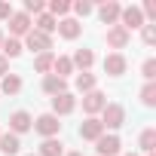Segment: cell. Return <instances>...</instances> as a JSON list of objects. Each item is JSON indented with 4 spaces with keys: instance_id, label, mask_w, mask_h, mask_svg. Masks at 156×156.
I'll use <instances>...</instances> for the list:
<instances>
[{
    "instance_id": "6da1fadb",
    "label": "cell",
    "mask_w": 156,
    "mask_h": 156,
    "mask_svg": "<svg viewBox=\"0 0 156 156\" xmlns=\"http://www.w3.org/2000/svg\"><path fill=\"white\" fill-rule=\"evenodd\" d=\"M122 122H126V107L122 104H107L101 110V126L104 129H119Z\"/></svg>"
},
{
    "instance_id": "7a4b0ae2",
    "label": "cell",
    "mask_w": 156,
    "mask_h": 156,
    "mask_svg": "<svg viewBox=\"0 0 156 156\" xmlns=\"http://www.w3.org/2000/svg\"><path fill=\"white\" fill-rule=\"evenodd\" d=\"M31 129H37L43 138H55L58 132H61V122H58V116L55 113H43V116H37L34 119V126Z\"/></svg>"
},
{
    "instance_id": "3957f363",
    "label": "cell",
    "mask_w": 156,
    "mask_h": 156,
    "mask_svg": "<svg viewBox=\"0 0 156 156\" xmlns=\"http://www.w3.org/2000/svg\"><path fill=\"white\" fill-rule=\"evenodd\" d=\"M119 25H122L126 31L144 28L147 22H144V12H141V6H122V12H119Z\"/></svg>"
},
{
    "instance_id": "277c9868",
    "label": "cell",
    "mask_w": 156,
    "mask_h": 156,
    "mask_svg": "<svg viewBox=\"0 0 156 156\" xmlns=\"http://www.w3.org/2000/svg\"><path fill=\"white\" fill-rule=\"evenodd\" d=\"M25 46H28L31 52H37V55H40V52H52V37H46V34H40V31L31 28V31L25 34Z\"/></svg>"
},
{
    "instance_id": "5b68a950",
    "label": "cell",
    "mask_w": 156,
    "mask_h": 156,
    "mask_svg": "<svg viewBox=\"0 0 156 156\" xmlns=\"http://www.w3.org/2000/svg\"><path fill=\"white\" fill-rule=\"evenodd\" d=\"M107 107V95L104 92H98V89H92V92H86L83 95V110L89 113V116H95V113H101Z\"/></svg>"
},
{
    "instance_id": "8992f818",
    "label": "cell",
    "mask_w": 156,
    "mask_h": 156,
    "mask_svg": "<svg viewBox=\"0 0 156 156\" xmlns=\"http://www.w3.org/2000/svg\"><path fill=\"white\" fill-rule=\"evenodd\" d=\"M95 150H98V156H116V153L122 150V141H119L116 135H101V138L95 141Z\"/></svg>"
},
{
    "instance_id": "52a82bcc",
    "label": "cell",
    "mask_w": 156,
    "mask_h": 156,
    "mask_svg": "<svg viewBox=\"0 0 156 156\" xmlns=\"http://www.w3.org/2000/svg\"><path fill=\"white\" fill-rule=\"evenodd\" d=\"M73 107H76V98L70 92H61V95L52 98V113L55 116H67V113H73Z\"/></svg>"
},
{
    "instance_id": "ba28073f",
    "label": "cell",
    "mask_w": 156,
    "mask_h": 156,
    "mask_svg": "<svg viewBox=\"0 0 156 156\" xmlns=\"http://www.w3.org/2000/svg\"><path fill=\"white\" fill-rule=\"evenodd\" d=\"M9 31H12L16 40L25 37V34L31 31V16H28V12H12V16H9Z\"/></svg>"
},
{
    "instance_id": "9c48e42d",
    "label": "cell",
    "mask_w": 156,
    "mask_h": 156,
    "mask_svg": "<svg viewBox=\"0 0 156 156\" xmlns=\"http://www.w3.org/2000/svg\"><path fill=\"white\" fill-rule=\"evenodd\" d=\"M107 46L110 49H126L129 46V31L122 25H110L107 28Z\"/></svg>"
},
{
    "instance_id": "30bf717a",
    "label": "cell",
    "mask_w": 156,
    "mask_h": 156,
    "mask_svg": "<svg viewBox=\"0 0 156 156\" xmlns=\"http://www.w3.org/2000/svg\"><path fill=\"white\" fill-rule=\"evenodd\" d=\"M104 73L122 76V73H126V55H122V52H110V55L104 58Z\"/></svg>"
},
{
    "instance_id": "8fae6325",
    "label": "cell",
    "mask_w": 156,
    "mask_h": 156,
    "mask_svg": "<svg viewBox=\"0 0 156 156\" xmlns=\"http://www.w3.org/2000/svg\"><path fill=\"white\" fill-rule=\"evenodd\" d=\"M104 135V126H101V119H95V116H89L83 126H80V138L83 141H98Z\"/></svg>"
},
{
    "instance_id": "7c38bea8",
    "label": "cell",
    "mask_w": 156,
    "mask_h": 156,
    "mask_svg": "<svg viewBox=\"0 0 156 156\" xmlns=\"http://www.w3.org/2000/svg\"><path fill=\"white\" fill-rule=\"evenodd\" d=\"M119 12H122V6L116 3V0H107V3L98 6V16H101L104 25H116V22H119Z\"/></svg>"
},
{
    "instance_id": "4fadbf2b",
    "label": "cell",
    "mask_w": 156,
    "mask_h": 156,
    "mask_svg": "<svg viewBox=\"0 0 156 156\" xmlns=\"http://www.w3.org/2000/svg\"><path fill=\"white\" fill-rule=\"evenodd\" d=\"M31 126H34V119H31L28 110H16V113L9 116V129H12V135H22V132H28Z\"/></svg>"
},
{
    "instance_id": "5bb4252c",
    "label": "cell",
    "mask_w": 156,
    "mask_h": 156,
    "mask_svg": "<svg viewBox=\"0 0 156 156\" xmlns=\"http://www.w3.org/2000/svg\"><path fill=\"white\" fill-rule=\"evenodd\" d=\"M70 64H73V67H80V70L86 73V70L95 64V52H92V49H76L73 58H70Z\"/></svg>"
},
{
    "instance_id": "9a60e30c",
    "label": "cell",
    "mask_w": 156,
    "mask_h": 156,
    "mask_svg": "<svg viewBox=\"0 0 156 156\" xmlns=\"http://www.w3.org/2000/svg\"><path fill=\"white\" fill-rule=\"evenodd\" d=\"M80 31H83V25L76 22V19H61V22H58V34H61L64 40H76Z\"/></svg>"
},
{
    "instance_id": "2e32d148",
    "label": "cell",
    "mask_w": 156,
    "mask_h": 156,
    "mask_svg": "<svg viewBox=\"0 0 156 156\" xmlns=\"http://www.w3.org/2000/svg\"><path fill=\"white\" fill-rule=\"evenodd\" d=\"M43 92H49V95L55 98V95H61V92H67V83L61 80V76H55V73H49V76H43Z\"/></svg>"
},
{
    "instance_id": "e0dca14e",
    "label": "cell",
    "mask_w": 156,
    "mask_h": 156,
    "mask_svg": "<svg viewBox=\"0 0 156 156\" xmlns=\"http://www.w3.org/2000/svg\"><path fill=\"white\" fill-rule=\"evenodd\" d=\"M37 156H64V144L58 141V138H46L43 144H40V153Z\"/></svg>"
},
{
    "instance_id": "ac0fdd59",
    "label": "cell",
    "mask_w": 156,
    "mask_h": 156,
    "mask_svg": "<svg viewBox=\"0 0 156 156\" xmlns=\"http://www.w3.org/2000/svg\"><path fill=\"white\" fill-rule=\"evenodd\" d=\"M0 150H3L6 156H16L19 150H22V141H19V135H0Z\"/></svg>"
},
{
    "instance_id": "d6986e66",
    "label": "cell",
    "mask_w": 156,
    "mask_h": 156,
    "mask_svg": "<svg viewBox=\"0 0 156 156\" xmlns=\"http://www.w3.org/2000/svg\"><path fill=\"white\" fill-rule=\"evenodd\" d=\"M0 92H3V95H19V92H22V76L6 73V76H3V83H0Z\"/></svg>"
},
{
    "instance_id": "ffe728a7",
    "label": "cell",
    "mask_w": 156,
    "mask_h": 156,
    "mask_svg": "<svg viewBox=\"0 0 156 156\" xmlns=\"http://www.w3.org/2000/svg\"><path fill=\"white\" fill-rule=\"evenodd\" d=\"M0 49H3V52H0V55H3V58L9 61V58H19L25 46H22V40H16V37H9V40H3V46H0Z\"/></svg>"
},
{
    "instance_id": "44dd1931",
    "label": "cell",
    "mask_w": 156,
    "mask_h": 156,
    "mask_svg": "<svg viewBox=\"0 0 156 156\" xmlns=\"http://www.w3.org/2000/svg\"><path fill=\"white\" fill-rule=\"evenodd\" d=\"M52 64H55V55H52V52H40V55L34 58V70H37V73H46V76H49Z\"/></svg>"
},
{
    "instance_id": "7402d4cb",
    "label": "cell",
    "mask_w": 156,
    "mask_h": 156,
    "mask_svg": "<svg viewBox=\"0 0 156 156\" xmlns=\"http://www.w3.org/2000/svg\"><path fill=\"white\" fill-rule=\"evenodd\" d=\"M55 28H58V22H55L49 12H40V16H37V28H34V31H40V34H46V37H49Z\"/></svg>"
},
{
    "instance_id": "603a6c76",
    "label": "cell",
    "mask_w": 156,
    "mask_h": 156,
    "mask_svg": "<svg viewBox=\"0 0 156 156\" xmlns=\"http://www.w3.org/2000/svg\"><path fill=\"white\" fill-rule=\"evenodd\" d=\"M52 70H55V76H61V80H64L67 73H73V64H70V58H67V55H55Z\"/></svg>"
},
{
    "instance_id": "cb8c5ba5",
    "label": "cell",
    "mask_w": 156,
    "mask_h": 156,
    "mask_svg": "<svg viewBox=\"0 0 156 156\" xmlns=\"http://www.w3.org/2000/svg\"><path fill=\"white\" fill-rule=\"evenodd\" d=\"M76 89H80L83 95H86V92H92V89H95V73H89V70H86V73H80V76H76Z\"/></svg>"
},
{
    "instance_id": "d4e9b609",
    "label": "cell",
    "mask_w": 156,
    "mask_h": 156,
    "mask_svg": "<svg viewBox=\"0 0 156 156\" xmlns=\"http://www.w3.org/2000/svg\"><path fill=\"white\" fill-rule=\"evenodd\" d=\"M141 150H144V153H153V150H156V129L141 132Z\"/></svg>"
},
{
    "instance_id": "484cf974",
    "label": "cell",
    "mask_w": 156,
    "mask_h": 156,
    "mask_svg": "<svg viewBox=\"0 0 156 156\" xmlns=\"http://www.w3.org/2000/svg\"><path fill=\"white\" fill-rule=\"evenodd\" d=\"M141 101H144L147 107H153V104H156V83H147V86L141 89Z\"/></svg>"
},
{
    "instance_id": "4316f807",
    "label": "cell",
    "mask_w": 156,
    "mask_h": 156,
    "mask_svg": "<svg viewBox=\"0 0 156 156\" xmlns=\"http://www.w3.org/2000/svg\"><path fill=\"white\" fill-rule=\"evenodd\" d=\"M67 9H70L67 0H52V3H49V16H52V19H55V16H67Z\"/></svg>"
},
{
    "instance_id": "83f0119b",
    "label": "cell",
    "mask_w": 156,
    "mask_h": 156,
    "mask_svg": "<svg viewBox=\"0 0 156 156\" xmlns=\"http://www.w3.org/2000/svg\"><path fill=\"white\" fill-rule=\"evenodd\" d=\"M141 70H144V80H147V83H153V80H156V58H147Z\"/></svg>"
},
{
    "instance_id": "f1b7e54d",
    "label": "cell",
    "mask_w": 156,
    "mask_h": 156,
    "mask_svg": "<svg viewBox=\"0 0 156 156\" xmlns=\"http://www.w3.org/2000/svg\"><path fill=\"white\" fill-rule=\"evenodd\" d=\"M141 40H144L147 46H153V43H156V25H144V28H141Z\"/></svg>"
},
{
    "instance_id": "f546056e",
    "label": "cell",
    "mask_w": 156,
    "mask_h": 156,
    "mask_svg": "<svg viewBox=\"0 0 156 156\" xmlns=\"http://www.w3.org/2000/svg\"><path fill=\"white\" fill-rule=\"evenodd\" d=\"M25 12H28V16H31V12L40 16V12H43V0H25Z\"/></svg>"
},
{
    "instance_id": "4dcf8cb0",
    "label": "cell",
    "mask_w": 156,
    "mask_h": 156,
    "mask_svg": "<svg viewBox=\"0 0 156 156\" xmlns=\"http://www.w3.org/2000/svg\"><path fill=\"white\" fill-rule=\"evenodd\" d=\"M73 12H76V16H89V12H92V3H86V0H76V3H73Z\"/></svg>"
},
{
    "instance_id": "1f68e13d",
    "label": "cell",
    "mask_w": 156,
    "mask_h": 156,
    "mask_svg": "<svg viewBox=\"0 0 156 156\" xmlns=\"http://www.w3.org/2000/svg\"><path fill=\"white\" fill-rule=\"evenodd\" d=\"M141 12H144V19H153V22H156V0H147Z\"/></svg>"
},
{
    "instance_id": "d6a6232c",
    "label": "cell",
    "mask_w": 156,
    "mask_h": 156,
    "mask_svg": "<svg viewBox=\"0 0 156 156\" xmlns=\"http://www.w3.org/2000/svg\"><path fill=\"white\" fill-rule=\"evenodd\" d=\"M12 16V6L9 3H0V19H9Z\"/></svg>"
},
{
    "instance_id": "836d02e7",
    "label": "cell",
    "mask_w": 156,
    "mask_h": 156,
    "mask_svg": "<svg viewBox=\"0 0 156 156\" xmlns=\"http://www.w3.org/2000/svg\"><path fill=\"white\" fill-rule=\"evenodd\" d=\"M6 73H9V61L0 55V76H6Z\"/></svg>"
},
{
    "instance_id": "e575fe53",
    "label": "cell",
    "mask_w": 156,
    "mask_h": 156,
    "mask_svg": "<svg viewBox=\"0 0 156 156\" xmlns=\"http://www.w3.org/2000/svg\"><path fill=\"white\" fill-rule=\"evenodd\" d=\"M64 156H83V153H64Z\"/></svg>"
},
{
    "instance_id": "d590c367",
    "label": "cell",
    "mask_w": 156,
    "mask_h": 156,
    "mask_svg": "<svg viewBox=\"0 0 156 156\" xmlns=\"http://www.w3.org/2000/svg\"><path fill=\"white\" fill-rule=\"evenodd\" d=\"M0 46H3V34H0Z\"/></svg>"
},
{
    "instance_id": "8d00e7d4",
    "label": "cell",
    "mask_w": 156,
    "mask_h": 156,
    "mask_svg": "<svg viewBox=\"0 0 156 156\" xmlns=\"http://www.w3.org/2000/svg\"><path fill=\"white\" fill-rule=\"evenodd\" d=\"M126 156H135V153H126Z\"/></svg>"
},
{
    "instance_id": "74e56055",
    "label": "cell",
    "mask_w": 156,
    "mask_h": 156,
    "mask_svg": "<svg viewBox=\"0 0 156 156\" xmlns=\"http://www.w3.org/2000/svg\"><path fill=\"white\" fill-rule=\"evenodd\" d=\"M28 156H37V153H28Z\"/></svg>"
},
{
    "instance_id": "f35d334b",
    "label": "cell",
    "mask_w": 156,
    "mask_h": 156,
    "mask_svg": "<svg viewBox=\"0 0 156 156\" xmlns=\"http://www.w3.org/2000/svg\"><path fill=\"white\" fill-rule=\"evenodd\" d=\"M0 135H3V132H0Z\"/></svg>"
}]
</instances>
